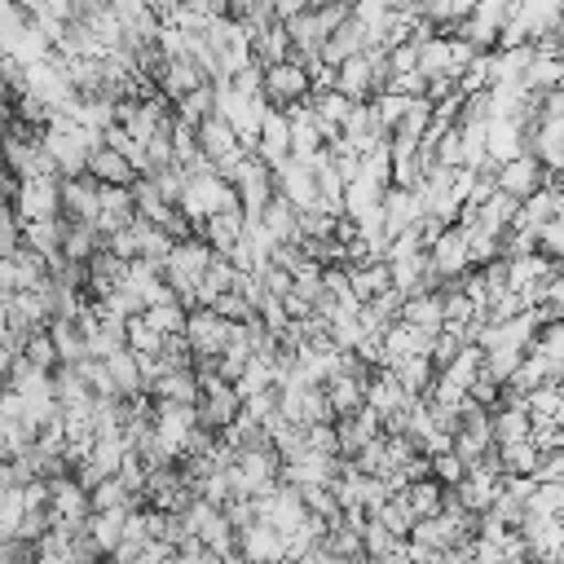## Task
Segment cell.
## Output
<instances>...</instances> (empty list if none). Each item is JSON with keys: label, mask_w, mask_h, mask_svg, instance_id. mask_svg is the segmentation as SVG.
<instances>
[{"label": "cell", "mask_w": 564, "mask_h": 564, "mask_svg": "<svg viewBox=\"0 0 564 564\" xmlns=\"http://www.w3.org/2000/svg\"><path fill=\"white\" fill-rule=\"evenodd\" d=\"M546 185V167L533 159V154H520V159H511V163H502L498 167V176H494V189L498 194H507L511 203H524L529 194H538Z\"/></svg>", "instance_id": "obj_1"}, {"label": "cell", "mask_w": 564, "mask_h": 564, "mask_svg": "<svg viewBox=\"0 0 564 564\" xmlns=\"http://www.w3.org/2000/svg\"><path fill=\"white\" fill-rule=\"evenodd\" d=\"M185 344L194 357H220L229 348V322L216 317L212 308H194L185 317Z\"/></svg>", "instance_id": "obj_2"}, {"label": "cell", "mask_w": 564, "mask_h": 564, "mask_svg": "<svg viewBox=\"0 0 564 564\" xmlns=\"http://www.w3.org/2000/svg\"><path fill=\"white\" fill-rule=\"evenodd\" d=\"M256 159L273 172L291 159V123L282 110H264V123H260V137H256Z\"/></svg>", "instance_id": "obj_3"}, {"label": "cell", "mask_w": 564, "mask_h": 564, "mask_svg": "<svg viewBox=\"0 0 564 564\" xmlns=\"http://www.w3.org/2000/svg\"><path fill=\"white\" fill-rule=\"evenodd\" d=\"M238 560H247V564H278V560H286V538L256 520V524H247L238 533Z\"/></svg>", "instance_id": "obj_4"}, {"label": "cell", "mask_w": 564, "mask_h": 564, "mask_svg": "<svg viewBox=\"0 0 564 564\" xmlns=\"http://www.w3.org/2000/svg\"><path fill=\"white\" fill-rule=\"evenodd\" d=\"M401 322L423 330V335H441L445 326V308H441V295L436 291H419V295H405L401 300Z\"/></svg>", "instance_id": "obj_5"}, {"label": "cell", "mask_w": 564, "mask_h": 564, "mask_svg": "<svg viewBox=\"0 0 564 564\" xmlns=\"http://www.w3.org/2000/svg\"><path fill=\"white\" fill-rule=\"evenodd\" d=\"M185 317H189V313H185L176 300L154 304V308H145V313H141V322H145L159 339H167V335H185Z\"/></svg>", "instance_id": "obj_6"}, {"label": "cell", "mask_w": 564, "mask_h": 564, "mask_svg": "<svg viewBox=\"0 0 564 564\" xmlns=\"http://www.w3.org/2000/svg\"><path fill=\"white\" fill-rule=\"evenodd\" d=\"M463 476H467V467H463V458H458L454 449H445V454L432 458V480H436L441 489H454Z\"/></svg>", "instance_id": "obj_7"}, {"label": "cell", "mask_w": 564, "mask_h": 564, "mask_svg": "<svg viewBox=\"0 0 564 564\" xmlns=\"http://www.w3.org/2000/svg\"><path fill=\"white\" fill-rule=\"evenodd\" d=\"M555 35H560V44H564V22H560V31H555Z\"/></svg>", "instance_id": "obj_8"}, {"label": "cell", "mask_w": 564, "mask_h": 564, "mask_svg": "<svg viewBox=\"0 0 564 564\" xmlns=\"http://www.w3.org/2000/svg\"><path fill=\"white\" fill-rule=\"evenodd\" d=\"M560 198H564V181H560Z\"/></svg>", "instance_id": "obj_9"}]
</instances>
